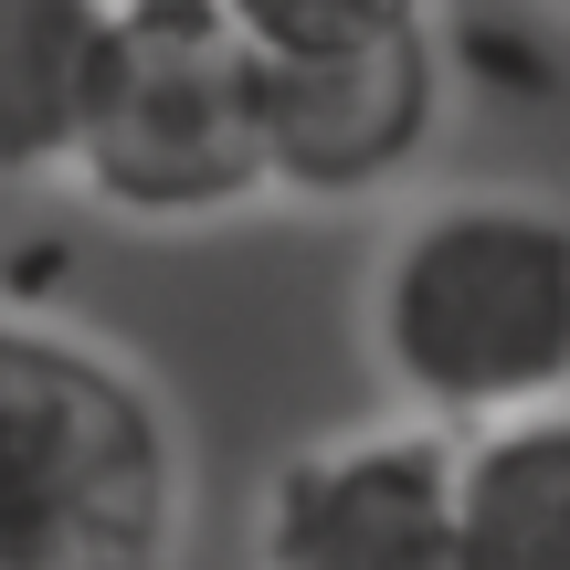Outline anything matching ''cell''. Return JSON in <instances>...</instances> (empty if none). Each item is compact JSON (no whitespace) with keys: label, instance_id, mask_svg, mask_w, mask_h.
<instances>
[{"label":"cell","instance_id":"cell-1","mask_svg":"<svg viewBox=\"0 0 570 570\" xmlns=\"http://www.w3.org/2000/svg\"><path fill=\"white\" fill-rule=\"evenodd\" d=\"M370 360L433 433H497L570 402V212L454 190L370 265Z\"/></svg>","mask_w":570,"mask_h":570},{"label":"cell","instance_id":"cell-2","mask_svg":"<svg viewBox=\"0 0 570 570\" xmlns=\"http://www.w3.org/2000/svg\"><path fill=\"white\" fill-rule=\"evenodd\" d=\"M180 433L96 338L0 317V570H169Z\"/></svg>","mask_w":570,"mask_h":570},{"label":"cell","instance_id":"cell-3","mask_svg":"<svg viewBox=\"0 0 570 570\" xmlns=\"http://www.w3.org/2000/svg\"><path fill=\"white\" fill-rule=\"evenodd\" d=\"M75 180L117 223H223L265 202V63L233 21H127Z\"/></svg>","mask_w":570,"mask_h":570},{"label":"cell","instance_id":"cell-4","mask_svg":"<svg viewBox=\"0 0 570 570\" xmlns=\"http://www.w3.org/2000/svg\"><path fill=\"white\" fill-rule=\"evenodd\" d=\"M265 570H465V433L370 423L296 444L254 518Z\"/></svg>","mask_w":570,"mask_h":570},{"label":"cell","instance_id":"cell-5","mask_svg":"<svg viewBox=\"0 0 570 570\" xmlns=\"http://www.w3.org/2000/svg\"><path fill=\"white\" fill-rule=\"evenodd\" d=\"M433 117H444L433 32L317 53V63H265V159H275V190H296V202H360V190L402 180L433 148Z\"/></svg>","mask_w":570,"mask_h":570},{"label":"cell","instance_id":"cell-6","mask_svg":"<svg viewBox=\"0 0 570 570\" xmlns=\"http://www.w3.org/2000/svg\"><path fill=\"white\" fill-rule=\"evenodd\" d=\"M117 0H0V180H63L117 85Z\"/></svg>","mask_w":570,"mask_h":570},{"label":"cell","instance_id":"cell-7","mask_svg":"<svg viewBox=\"0 0 570 570\" xmlns=\"http://www.w3.org/2000/svg\"><path fill=\"white\" fill-rule=\"evenodd\" d=\"M465 570H570V402L465 433Z\"/></svg>","mask_w":570,"mask_h":570},{"label":"cell","instance_id":"cell-8","mask_svg":"<svg viewBox=\"0 0 570 570\" xmlns=\"http://www.w3.org/2000/svg\"><path fill=\"white\" fill-rule=\"evenodd\" d=\"M233 32L265 63H317V53H370V42L433 32L423 0H233Z\"/></svg>","mask_w":570,"mask_h":570},{"label":"cell","instance_id":"cell-9","mask_svg":"<svg viewBox=\"0 0 570 570\" xmlns=\"http://www.w3.org/2000/svg\"><path fill=\"white\" fill-rule=\"evenodd\" d=\"M127 21H233V0H117Z\"/></svg>","mask_w":570,"mask_h":570}]
</instances>
